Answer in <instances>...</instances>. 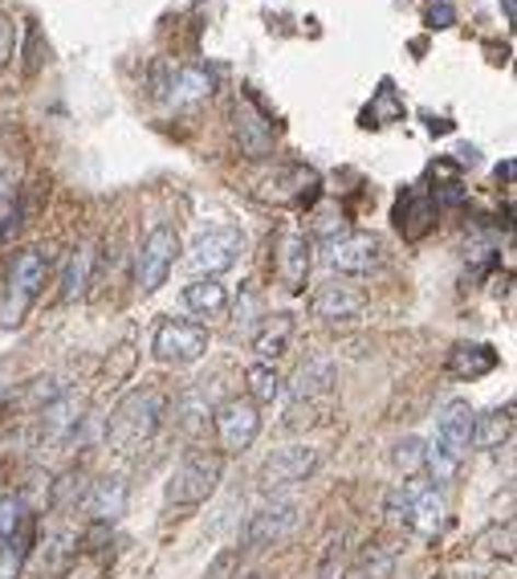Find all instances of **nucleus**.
Segmentation results:
<instances>
[{
	"label": "nucleus",
	"instance_id": "obj_1",
	"mask_svg": "<svg viewBox=\"0 0 517 579\" xmlns=\"http://www.w3.org/2000/svg\"><path fill=\"white\" fill-rule=\"evenodd\" d=\"M163 408H168V396L159 388H139L123 396L118 408L111 412V424H106L111 450L135 453L139 445H147L159 433V424H163Z\"/></svg>",
	"mask_w": 517,
	"mask_h": 579
},
{
	"label": "nucleus",
	"instance_id": "obj_2",
	"mask_svg": "<svg viewBox=\"0 0 517 579\" xmlns=\"http://www.w3.org/2000/svg\"><path fill=\"white\" fill-rule=\"evenodd\" d=\"M334 396H338V367L334 360H310L298 372L294 388H289L286 429H310L318 420L331 417Z\"/></svg>",
	"mask_w": 517,
	"mask_h": 579
},
{
	"label": "nucleus",
	"instance_id": "obj_3",
	"mask_svg": "<svg viewBox=\"0 0 517 579\" xmlns=\"http://www.w3.org/2000/svg\"><path fill=\"white\" fill-rule=\"evenodd\" d=\"M220 474H225V453L216 450H187L184 462L172 469L168 478V507H200L216 493L220 486Z\"/></svg>",
	"mask_w": 517,
	"mask_h": 579
},
{
	"label": "nucleus",
	"instance_id": "obj_4",
	"mask_svg": "<svg viewBox=\"0 0 517 579\" xmlns=\"http://www.w3.org/2000/svg\"><path fill=\"white\" fill-rule=\"evenodd\" d=\"M45 274H49V253H42V249H21L16 253L13 265H9V294L0 303V327H16L25 319V310L42 294Z\"/></svg>",
	"mask_w": 517,
	"mask_h": 579
},
{
	"label": "nucleus",
	"instance_id": "obj_5",
	"mask_svg": "<svg viewBox=\"0 0 517 579\" xmlns=\"http://www.w3.org/2000/svg\"><path fill=\"white\" fill-rule=\"evenodd\" d=\"M241 253H244V232L237 225H216V229L200 232L196 246L187 249V270L196 277H220L241 261Z\"/></svg>",
	"mask_w": 517,
	"mask_h": 579
},
{
	"label": "nucleus",
	"instance_id": "obj_6",
	"mask_svg": "<svg viewBox=\"0 0 517 579\" xmlns=\"http://www.w3.org/2000/svg\"><path fill=\"white\" fill-rule=\"evenodd\" d=\"M175 261H180V232L172 225H156L143 237L139 253H135V286L143 290V294H156L168 282Z\"/></svg>",
	"mask_w": 517,
	"mask_h": 579
},
{
	"label": "nucleus",
	"instance_id": "obj_7",
	"mask_svg": "<svg viewBox=\"0 0 517 579\" xmlns=\"http://www.w3.org/2000/svg\"><path fill=\"white\" fill-rule=\"evenodd\" d=\"M151 351L168 367H192V363H200L208 355V331H204L200 322L168 319L159 322L156 339H151Z\"/></svg>",
	"mask_w": 517,
	"mask_h": 579
},
{
	"label": "nucleus",
	"instance_id": "obj_8",
	"mask_svg": "<svg viewBox=\"0 0 517 579\" xmlns=\"http://www.w3.org/2000/svg\"><path fill=\"white\" fill-rule=\"evenodd\" d=\"M322 465V453L310 450V445H289V450H277L269 453L257 469V486L265 493H277V490H289V486H302L318 474Z\"/></svg>",
	"mask_w": 517,
	"mask_h": 579
},
{
	"label": "nucleus",
	"instance_id": "obj_9",
	"mask_svg": "<svg viewBox=\"0 0 517 579\" xmlns=\"http://www.w3.org/2000/svg\"><path fill=\"white\" fill-rule=\"evenodd\" d=\"M212 429L220 441V453H244L253 450L261 433V412L249 396H232L220 408H212Z\"/></svg>",
	"mask_w": 517,
	"mask_h": 579
},
{
	"label": "nucleus",
	"instance_id": "obj_10",
	"mask_svg": "<svg viewBox=\"0 0 517 579\" xmlns=\"http://www.w3.org/2000/svg\"><path fill=\"white\" fill-rule=\"evenodd\" d=\"M379 261H383V241L375 232H338L326 241V265L334 274H371V270H379Z\"/></svg>",
	"mask_w": 517,
	"mask_h": 579
},
{
	"label": "nucleus",
	"instance_id": "obj_11",
	"mask_svg": "<svg viewBox=\"0 0 517 579\" xmlns=\"http://www.w3.org/2000/svg\"><path fill=\"white\" fill-rule=\"evenodd\" d=\"M310 265H314V237L298 225L282 229L277 237V277L289 294H302L306 277H310Z\"/></svg>",
	"mask_w": 517,
	"mask_h": 579
},
{
	"label": "nucleus",
	"instance_id": "obj_12",
	"mask_svg": "<svg viewBox=\"0 0 517 579\" xmlns=\"http://www.w3.org/2000/svg\"><path fill=\"white\" fill-rule=\"evenodd\" d=\"M363 310H367V294L359 286H351L343 277H334L326 286L314 290V298H310V315L322 322H331V327H343V322H359Z\"/></svg>",
	"mask_w": 517,
	"mask_h": 579
},
{
	"label": "nucleus",
	"instance_id": "obj_13",
	"mask_svg": "<svg viewBox=\"0 0 517 579\" xmlns=\"http://www.w3.org/2000/svg\"><path fill=\"white\" fill-rule=\"evenodd\" d=\"M232 135H237V147L249 160H269L274 156V123L261 115L253 99H237L232 106Z\"/></svg>",
	"mask_w": 517,
	"mask_h": 579
},
{
	"label": "nucleus",
	"instance_id": "obj_14",
	"mask_svg": "<svg viewBox=\"0 0 517 579\" xmlns=\"http://www.w3.org/2000/svg\"><path fill=\"white\" fill-rule=\"evenodd\" d=\"M298 522H302V507L289 502V498L253 510V514H249V526H244V547L257 550V547H269V543H282Z\"/></svg>",
	"mask_w": 517,
	"mask_h": 579
},
{
	"label": "nucleus",
	"instance_id": "obj_15",
	"mask_svg": "<svg viewBox=\"0 0 517 579\" xmlns=\"http://www.w3.org/2000/svg\"><path fill=\"white\" fill-rule=\"evenodd\" d=\"M82 420H87V396H82V391H61V396H54V400L42 408L37 436H42V445L70 441Z\"/></svg>",
	"mask_w": 517,
	"mask_h": 579
},
{
	"label": "nucleus",
	"instance_id": "obj_16",
	"mask_svg": "<svg viewBox=\"0 0 517 579\" xmlns=\"http://www.w3.org/2000/svg\"><path fill=\"white\" fill-rule=\"evenodd\" d=\"M473 405L469 400H448L440 412H436V445H445L452 457L464 462V453H469V433H473Z\"/></svg>",
	"mask_w": 517,
	"mask_h": 579
},
{
	"label": "nucleus",
	"instance_id": "obj_17",
	"mask_svg": "<svg viewBox=\"0 0 517 579\" xmlns=\"http://www.w3.org/2000/svg\"><path fill=\"white\" fill-rule=\"evenodd\" d=\"M159 90H163V99L172 102V106H192V102L212 99L216 73L208 70V66H180V70H172V78H168Z\"/></svg>",
	"mask_w": 517,
	"mask_h": 579
},
{
	"label": "nucleus",
	"instance_id": "obj_18",
	"mask_svg": "<svg viewBox=\"0 0 517 579\" xmlns=\"http://www.w3.org/2000/svg\"><path fill=\"white\" fill-rule=\"evenodd\" d=\"M82 507H87V514L94 522L111 526V522H118L123 514H127V481H123V478L94 481V486H90V493L82 498Z\"/></svg>",
	"mask_w": 517,
	"mask_h": 579
},
{
	"label": "nucleus",
	"instance_id": "obj_19",
	"mask_svg": "<svg viewBox=\"0 0 517 579\" xmlns=\"http://www.w3.org/2000/svg\"><path fill=\"white\" fill-rule=\"evenodd\" d=\"M395 225H400V232L407 237V241H420L424 232L436 225V204H432L428 192H403L400 204H395Z\"/></svg>",
	"mask_w": 517,
	"mask_h": 579
},
{
	"label": "nucleus",
	"instance_id": "obj_20",
	"mask_svg": "<svg viewBox=\"0 0 517 579\" xmlns=\"http://www.w3.org/2000/svg\"><path fill=\"white\" fill-rule=\"evenodd\" d=\"M445 522H448V507H445V498H440V490H436V486H416L407 526L424 538H436L440 531H445Z\"/></svg>",
	"mask_w": 517,
	"mask_h": 579
},
{
	"label": "nucleus",
	"instance_id": "obj_21",
	"mask_svg": "<svg viewBox=\"0 0 517 579\" xmlns=\"http://www.w3.org/2000/svg\"><path fill=\"white\" fill-rule=\"evenodd\" d=\"M184 306L200 319H220L229 310V290L220 286V277H192L184 286Z\"/></svg>",
	"mask_w": 517,
	"mask_h": 579
},
{
	"label": "nucleus",
	"instance_id": "obj_22",
	"mask_svg": "<svg viewBox=\"0 0 517 579\" xmlns=\"http://www.w3.org/2000/svg\"><path fill=\"white\" fill-rule=\"evenodd\" d=\"M294 334H298L294 315H269L265 327L253 334V351L261 355V363H277L289 348H294Z\"/></svg>",
	"mask_w": 517,
	"mask_h": 579
},
{
	"label": "nucleus",
	"instance_id": "obj_23",
	"mask_svg": "<svg viewBox=\"0 0 517 579\" xmlns=\"http://www.w3.org/2000/svg\"><path fill=\"white\" fill-rule=\"evenodd\" d=\"M497 367V351L489 343H457L448 355V372L457 379H481Z\"/></svg>",
	"mask_w": 517,
	"mask_h": 579
},
{
	"label": "nucleus",
	"instance_id": "obj_24",
	"mask_svg": "<svg viewBox=\"0 0 517 579\" xmlns=\"http://www.w3.org/2000/svg\"><path fill=\"white\" fill-rule=\"evenodd\" d=\"M509 433H514V405L493 408V412H481V417H473L469 445H476V450H497V445H505V441H509Z\"/></svg>",
	"mask_w": 517,
	"mask_h": 579
},
{
	"label": "nucleus",
	"instance_id": "obj_25",
	"mask_svg": "<svg viewBox=\"0 0 517 579\" xmlns=\"http://www.w3.org/2000/svg\"><path fill=\"white\" fill-rule=\"evenodd\" d=\"M94 246H78L66 261V274H61V303H78V298H87L90 290V277H94Z\"/></svg>",
	"mask_w": 517,
	"mask_h": 579
},
{
	"label": "nucleus",
	"instance_id": "obj_26",
	"mask_svg": "<svg viewBox=\"0 0 517 579\" xmlns=\"http://www.w3.org/2000/svg\"><path fill=\"white\" fill-rule=\"evenodd\" d=\"M244 388H249L253 405H274V400H282V391H286V379L277 372V363H253L244 372Z\"/></svg>",
	"mask_w": 517,
	"mask_h": 579
},
{
	"label": "nucleus",
	"instance_id": "obj_27",
	"mask_svg": "<svg viewBox=\"0 0 517 579\" xmlns=\"http://www.w3.org/2000/svg\"><path fill=\"white\" fill-rule=\"evenodd\" d=\"M175 420H180V429H184L187 436H196L208 429V420H212V408H208V400H204L200 391H187L184 400L175 405Z\"/></svg>",
	"mask_w": 517,
	"mask_h": 579
},
{
	"label": "nucleus",
	"instance_id": "obj_28",
	"mask_svg": "<svg viewBox=\"0 0 517 579\" xmlns=\"http://www.w3.org/2000/svg\"><path fill=\"white\" fill-rule=\"evenodd\" d=\"M424 469L432 474V481L436 486H445V481H452L460 474V457H452V453L445 450V445H424Z\"/></svg>",
	"mask_w": 517,
	"mask_h": 579
},
{
	"label": "nucleus",
	"instance_id": "obj_29",
	"mask_svg": "<svg viewBox=\"0 0 517 579\" xmlns=\"http://www.w3.org/2000/svg\"><path fill=\"white\" fill-rule=\"evenodd\" d=\"M391 465L400 469L403 478H416L420 469H424V441H420V436H403V441H395Z\"/></svg>",
	"mask_w": 517,
	"mask_h": 579
},
{
	"label": "nucleus",
	"instance_id": "obj_30",
	"mask_svg": "<svg viewBox=\"0 0 517 579\" xmlns=\"http://www.w3.org/2000/svg\"><path fill=\"white\" fill-rule=\"evenodd\" d=\"M391 571H395V550L391 547L375 543V547L363 550V564H359L363 579H391Z\"/></svg>",
	"mask_w": 517,
	"mask_h": 579
},
{
	"label": "nucleus",
	"instance_id": "obj_31",
	"mask_svg": "<svg viewBox=\"0 0 517 579\" xmlns=\"http://www.w3.org/2000/svg\"><path fill=\"white\" fill-rule=\"evenodd\" d=\"M25 531V498H0V543Z\"/></svg>",
	"mask_w": 517,
	"mask_h": 579
},
{
	"label": "nucleus",
	"instance_id": "obj_32",
	"mask_svg": "<svg viewBox=\"0 0 517 579\" xmlns=\"http://www.w3.org/2000/svg\"><path fill=\"white\" fill-rule=\"evenodd\" d=\"M25 550H30V531H21L9 543H0V579H16Z\"/></svg>",
	"mask_w": 517,
	"mask_h": 579
},
{
	"label": "nucleus",
	"instance_id": "obj_33",
	"mask_svg": "<svg viewBox=\"0 0 517 579\" xmlns=\"http://www.w3.org/2000/svg\"><path fill=\"white\" fill-rule=\"evenodd\" d=\"M416 486H420V481H400V486L388 493V519L391 522L407 526V519H412V498H416Z\"/></svg>",
	"mask_w": 517,
	"mask_h": 579
},
{
	"label": "nucleus",
	"instance_id": "obj_34",
	"mask_svg": "<svg viewBox=\"0 0 517 579\" xmlns=\"http://www.w3.org/2000/svg\"><path fill=\"white\" fill-rule=\"evenodd\" d=\"M403 115L400 99H395V90H391V82H383V90H379V99H375V106L367 111V118L371 123H395V118Z\"/></svg>",
	"mask_w": 517,
	"mask_h": 579
},
{
	"label": "nucleus",
	"instance_id": "obj_35",
	"mask_svg": "<svg viewBox=\"0 0 517 579\" xmlns=\"http://www.w3.org/2000/svg\"><path fill=\"white\" fill-rule=\"evenodd\" d=\"M16 229H21V201L13 192H4L0 196V241H9Z\"/></svg>",
	"mask_w": 517,
	"mask_h": 579
},
{
	"label": "nucleus",
	"instance_id": "obj_36",
	"mask_svg": "<svg viewBox=\"0 0 517 579\" xmlns=\"http://www.w3.org/2000/svg\"><path fill=\"white\" fill-rule=\"evenodd\" d=\"M314 579H346V564H343V547H331L322 555Z\"/></svg>",
	"mask_w": 517,
	"mask_h": 579
},
{
	"label": "nucleus",
	"instance_id": "obj_37",
	"mask_svg": "<svg viewBox=\"0 0 517 579\" xmlns=\"http://www.w3.org/2000/svg\"><path fill=\"white\" fill-rule=\"evenodd\" d=\"M428 25L432 30H448V25H457V9L445 4V0H436V4L428 9Z\"/></svg>",
	"mask_w": 517,
	"mask_h": 579
},
{
	"label": "nucleus",
	"instance_id": "obj_38",
	"mask_svg": "<svg viewBox=\"0 0 517 579\" xmlns=\"http://www.w3.org/2000/svg\"><path fill=\"white\" fill-rule=\"evenodd\" d=\"M13 42H16L13 21L0 13V70H4V66H9V58H13Z\"/></svg>",
	"mask_w": 517,
	"mask_h": 579
},
{
	"label": "nucleus",
	"instance_id": "obj_39",
	"mask_svg": "<svg viewBox=\"0 0 517 579\" xmlns=\"http://www.w3.org/2000/svg\"><path fill=\"white\" fill-rule=\"evenodd\" d=\"M25 37H30V49H25V58H30V61H25V73H37V70H42V33L30 25V30H25Z\"/></svg>",
	"mask_w": 517,
	"mask_h": 579
},
{
	"label": "nucleus",
	"instance_id": "obj_40",
	"mask_svg": "<svg viewBox=\"0 0 517 579\" xmlns=\"http://www.w3.org/2000/svg\"><path fill=\"white\" fill-rule=\"evenodd\" d=\"M253 310H257V298L244 290V306L237 303V327H249V315H253Z\"/></svg>",
	"mask_w": 517,
	"mask_h": 579
},
{
	"label": "nucleus",
	"instance_id": "obj_41",
	"mask_svg": "<svg viewBox=\"0 0 517 579\" xmlns=\"http://www.w3.org/2000/svg\"><path fill=\"white\" fill-rule=\"evenodd\" d=\"M502 13H505V21H514V0H502Z\"/></svg>",
	"mask_w": 517,
	"mask_h": 579
},
{
	"label": "nucleus",
	"instance_id": "obj_42",
	"mask_svg": "<svg viewBox=\"0 0 517 579\" xmlns=\"http://www.w3.org/2000/svg\"><path fill=\"white\" fill-rule=\"evenodd\" d=\"M0 486H4V465H0Z\"/></svg>",
	"mask_w": 517,
	"mask_h": 579
},
{
	"label": "nucleus",
	"instance_id": "obj_43",
	"mask_svg": "<svg viewBox=\"0 0 517 579\" xmlns=\"http://www.w3.org/2000/svg\"><path fill=\"white\" fill-rule=\"evenodd\" d=\"M244 579H265V576H244Z\"/></svg>",
	"mask_w": 517,
	"mask_h": 579
}]
</instances>
